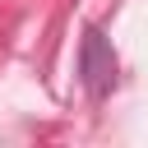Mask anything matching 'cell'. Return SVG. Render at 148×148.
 <instances>
[{
    "label": "cell",
    "instance_id": "6da1fadb",
    "mask_svg": "<svg viewBox=\"0 0 148 148\" xmlns=\"http://www.w3.org/2000/svg\"><path fill=\"white\" fill-rule=\"evenodd\" d=\"M116 74H120V60H116L111 37L97 23H88L83 37H79V83H83V92L92 102H106L111 88H116Z\"/></svg>",
    "mask_w": 148,
    "mask_h": 148
}]
</instances>
